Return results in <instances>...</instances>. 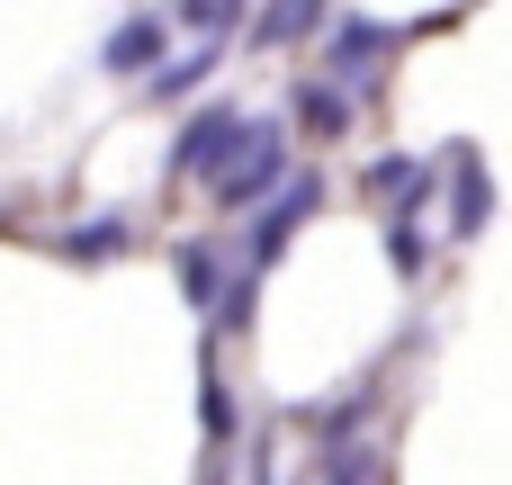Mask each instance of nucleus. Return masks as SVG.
Returning <instances> with one entry per match:
<instances>
[{
  "label": "nucleus",
  "instance_id": "obj_1",
  "mask_svg": "<svg viewBox=\"0 0 512 485\" xmlns=\"http://www.w3.org/2000/svg\"><path fill=\"white\" fill-rule=\"evenodd\" d=\"M279 171H288L279 117H234L225 153L207 162V198H216L225 216H243V207H261V189H279Z\"/></svg>",
  "mask_w": 512,
  "mask_h": 485
},
{
  "label": "nucleus",
  "instance_id": "obj_2",
  "mask_svg": "<svg viewBox=\"0 0 512 485\" xmlns=\"http://www.w3.org/2000/svg\"><path fill=\"white\" fill-rule=\"evenodd\" d=\"M315 207H324V180H315V171H297V180H288V198H279V207L252 225V270H261V261H279V243H288V234H297Z\"/></svg>",
  "mask_w": 512,
  "mask_h": 485
},
{
  "label": "nucleus",
  "instance_id": "obj_3",
  "mask_svg": "<svg viewBox=\"0 0 512 485\" xmlns=\"http://www.w3.org/2000/svg\"><path fill=\"white\" fill-rule=\"evenodd\" d=\"M162 45H171V18H162V9H135V18L108 36L99 63H108V72H144V63H162Z\"/></svg>",
  "mask_w": 512,
  "mask_h": 485
},
{
  "label": "nucleus",
  "instance_id": "obj_4",
  "mask_svg": "<svg viewBox=\"0 0 512 485\" xmlns=\"http://www.w3.org/2000/svg\"><path fill=\"white\" fill-rule=\"evenodd\" d=\"M225 135H234V108H198V117H189V135H180V153H171V162H180V171H207V162H216V153H225Z\"/></svg>",
  "mask_w": 512,
  "mask_h": 485
},
{
  "label": "nucleus",
  "instance_id": "obj_5",
  "mask_svg": "<svg viewBox=\"0 0 512 485\" xmlns=\"http://www.w3.org/2000/svg\"><path fill=\"white\" fill-rule=\"evenodd\" d=\"M378 45H387V27L342 18V27H333V72H342V81H351V72H369V63H378Z\"/></svg>",
  "mask_w": 512,
  "mask_h": 485
},
{
  "label": "nucleus",
  "instance_id": "obj_6",
  "mask_svg": "<svg viewBox=\"0 0 512 485\" xmlns=\"http://www.w3.org/2000/svg\"><path fill=\"white\" fill-rule=\"evenodd\" d=\"M243 27H252L261 45H297V36H315V27H324V9H306V0H297V9H261V18H243Z\"/></svg>",
  "mask_w": 512,
  "mask_h": 485
},
{
  "label": "nucleus",
  "instance_id": "obj_7",
  "mask_svg": "<svg viewBox=\"0 0 512 485\" xmlns=\"http://www.w3.org/2000/svg\"><path fill=\"white\" fill-rule=\"evenodd\" d=\"M297 117H306L315 135H342V126H351V99L324 90V81H306V90H297Z\"/></svg>",
  "mask_w": 512,
  "mask_h": 485
},
{
  "label": "nucleus",
  "instance_id": "obj_8",
  "mask_svg": "<svg viewBox=\"0 0 512 485\" xmlns=\"http://www.w3.org/2000/svg\"><path fill=\"white\" fill-rule=\"evenodd\" d=\"M486 216H495L486 171H477V153H459V234H486Z\"/></svg>",
  "mask_w": 512,
  "mask_h": 485
},
{
  "label": "nucleus",
  "instance_id": "obj_9",
  "mask_svg": "<svg viewBox=\"0 0 512 485\" xmlns=\"http://www.w3.org/2000/svg\"><path fill=\"white\" fill-rule=\"evenodd\" d=\"M180 288H189V306H216V252H180Z\"/></svg>",
  "mask_w": 512,
  "mask_h": 485
},
{
  "label": "nucleus",
  "instance_id": "obj_10",
  "mask_svg": "<svg viewBox=\"0 0 512 485\" xmlns=\"http://www.w3.org/2000/svg\"><path fill=\"white\" fill-rule=\"evenodd\" d=\"M369 180H378V189H387L396 207H414V198H423V162H378Z\"/></svg>",
  "mask_w": 512,
  "mask_h": 485
},
{
  "label": "nucleus",
  "instance_id": "obj_11",
  "mask_svg": "<svg viewBox=\"0 0 512 485\" xmlns=\"http://www.w3.org/2000/svg\"><path fill=\"white\" fill-rule=\"evenodd\" d=\"M117 243H126V225H117V216H99V225H81L63 252H72V261H99V252H117Z\"/></svg>",
  "mask_w": 512,
  "mask_h": 485
},
{
  "label": "nucleus",
  "instance_id": "obj_12",
  "mask_svg": "<svg viewBox=\"0 0 512 485\" xmlns=\"http://www.w3.org/2000/svg\"><path fill=\"white\" fill-rule=\"evenodd\" d=\"M189 27H198V36H234V27H243V9H234V0H225V9L207 0V9H189Z\"/></svg>",
  "mask_w": 512,
  "mask_h": 485
},
{
  "label": "nucleus",
  "instance_id": "obj_13",
  "mask_svg": "<svg viewBox=\"0 0 512 485\" xmlns=\"http://www.w3.org/2000/svg\"><path fill=\"white\" fill-rule=\"evenodd\" d=\"M207 63H216V54H180V63H171V72H153V90H162V99H171V90H189V81H198V72H207Z\"/></svg>",
  "mask_w": 512,
  "mask_h": 485
}]
</instances>
